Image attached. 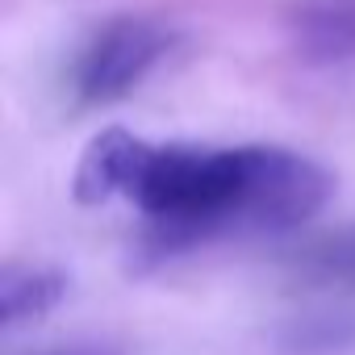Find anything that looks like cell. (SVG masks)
Masks as SVG:
<instances>
[{"mask_svg": "<svg viewBox=\"0 0 355 355\" xmlns=\"http://www.w3.org/2000/svg\"><path fill=\"white\" fill-rule=\"evenodd\" d=\"M297 272L313 284H355V230L322 239L301 251Z\"/></svg>", "mask_w": 355, "mask_h": 355, "instance_id": "5", "label": "cell"}, {"mask_svg": "<svg viewBox=\"0 0 355 355\" xmlns=\"http://www.w3.org/2000/svg\"><path fill=\"white\" fill-rule=\"evenodd\" d=\"M171 51V34L150 17L105 21L71 67V92L80 105H113L130 96Z\"/></svg>", "mask_w": 355, "mask_h": 355, "instance_id": "2", "label": "cell"}, {"mask_svg": "<svg viewBox=\"0 0 355 355\" xmlns=\"http://www.w3.org/2000/svg\"><path fill=\"white\" fill-rule=\"evenodd\" d=\"M288 38L313 67H355V0H301L288 13Z\"/></svg>", "mask_w": 355, "mask_h": 355, "instance_id": "3", "label": "cell"}, {"mask_svg": "<svg viewBox=\"0 0 355 355\" xmlns=\"http://www.w3.org/2000/svg\"><path fill=\"white\" fill-rule=\"evenodd\" d=\"M46 355H117V351H105V347H63V351H46Z\"/></svg>", "mask_w": 355, "mask_h": 355, "instance_id": "6", "label": "cell"}, {"mask_svg": "<svg viewBox=\"0 0 355 355\" xmlns=\"http://www.w3.org/2000/svg\"><path fill=\"white\" fill-rule=\"evenodd\" d=\"M76 201L125 197L146 218V247L175 255L214 239L288 234L334 193V175L288 146H189L105 130L76 167Z\"/></svg>", "mask_w": 355, "mask_h": 355, "instance_id": "1", "label": "cell"}, {"mask_svg": "<svg viewBox=\"0 0 355 355\" xmlns=\"http://www.w3.org/2000/svg\"><path fill=\"white\" fill-rule=\"evenodd\" d=\"M67 297V276L55 268L34 263H9L0 276V326L13 330L26 322H38Z\"/></svg>", "mask_w": 355, "mask_h": 355, "instance_id": "4", "label": "cell"}]
</instances>
